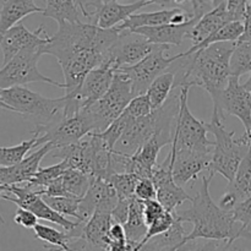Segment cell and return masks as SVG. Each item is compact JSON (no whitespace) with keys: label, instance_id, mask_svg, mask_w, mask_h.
I'll list each match as a JSON object with an SVG mask.
<instances>
[{"label":"cell","instance_id":"6da1fadb","mask_svg":"<svg viewBox=\"0 0 251 251\" xmlns=\"http://www.w3.org/2000/svg\"><path fill=\"white\" fill-rule=\"evenodd\" d=\"M237 42H218L189 55H180L169 66L176 74V88L200 86L216 100L227 86L230 58Z\"/></svg>","mask_w":251,"mask_h":251},{"label":"cell","instance_id":"7a4b0ae2","mask_svg":"<svg viewBox=\"0 0 251 251\" xmlns=\"http://www.w3.org/2000/svg\"><path fill=\"white\" fill-rule=\"evenodd\" d=\"M212 178L213 176L211 174L203 176L198 195L191 201V207L178 213L183 222L194 226L193 230L185 237L184 245L199 239L217 240L225 243L228 249L240 238V227L235 228L237 222L233 213L222 210L211 198L210 184Z\"/></svg>","mask_w":251,"mask_h":251},{"label":"cell","instance_id":"3957f363","mask_svg":"<svg viewBox=\"0 0 251 251\" xmlns=\"http://www.w3.org/2000/svg\"><path fill=\"white\" fill-rule=\"evenodd\" d=\"M0 100L6 110L14 112L33 123L36 127L54 124L64 118L66 96L60 98H47L29 90L26 86H12L0 90Z\"/></svg>","mask_w":251,"mask_h":251},{"label":"cell","instance_id":"277c9868","mask_svg":"<svg viewBox=\"0 0 251 251\" xmlns=\"http://www.w3.org/2000/svg\"><path fill=\"white\" fill-rule=\"evenodd\" d=\"M223 122L225 114L218 109H213L207 126L216 140L207 171L211 176L221 174L228 181H232L240 162L249 151L250 145L244 144L239 139L235 140L234 131H228Z\"/></svg>","mask_w":251,"mask_h":251},{"label":"cell","instance_id":"5b68a950","mask_svg":"<svg viewBox=\"0 0 251 251\" xmlns=\"http://www.w3.org/2000/svg\"><path fill=\"white\" fill-rule=\"evenodd\" d=\"M132 97L134 95L129 76L123 71L115 70L112 85L104 96L82 108L92 125V132L104 131L124 112Z\"/></svg>","mask_w":251,"mask_h":251},{"label":"cell","instance_id":"8992f818","mask_svg":"<svg viewBox=\"0 0 251 251\" xmlns=\"http://www.w3.org/2000/svg\"><path fill=\"white\" fill-rule=\"evenodd\" d=\"M190 88L188 86L180 87V104L174 123L173 142L171 146L174 150L208 154L215 142L207 139V124L196 119L189 109L188 97Z\"/></svg>","mask_w":251,"mask_h":251},{"label":"cell","instance_id":"52a82bcc","mask_svg":"<svg viewBox=\"0 0 251 251\" xmlns=\"http://www.w3.org/2000/svg\"><path fill=\"white\" fill-rule=\"evenodd\" d=\"M46 44L26 47L21 49L14 58L0 69V88L12 86H26L27 83H49L55 87L65 88V83H60L38 70V60L44 54Z\"/></svg>","mask_w":251,"mask_h":251},{"label":"cell","instance_id":"ba28073f","mask_svg":"<svg viewBox=\"0 0 251 251\" xmlns=\"http://www.w3.org/2000/svg\"><path fill=\"white\" fill-rule=\"evenodd\" d=\"M92 131L90 119L85 112L80 109L76 114L61 118L48 126L34 127L32 134L38 135L37 147L49 142L54 150L78 142Z\"/></svg>","mask_w":251,"mask_h":251},{"label":"cell","instance_id":"9c48e42d","mask_svg":"<svg viewBox=\"0 0 251 251\" xmlns=\"http://www.w3.org/2000/svg\"><path fill=\"white\" fill-rule=\"evenodd\" d=\"M169 48L171 47L166 46V44H157L156 48L141 61L134 64V65L117 69L129 76L134 97L146 93L152 81L162 73L168 70L169 66L179 58V54L173 56L164 55V53L169 50Z\"/></svg>","mask_w":251,"mask_h":251},{"label":"cell","instance_id":"30bf717a","mask_svg":"<svg viewBox=\"0 0 251 251\" xmlns=\"http://www.w3.org/2000/svg\"><path fill=\"white\" fill-rule=\"evenodd\" d=\"M5 193L12 194L14 196L4 194V196H2L4 200L10 201V202L15 203V205H17L19 207H24L32 211V212L38 217V220L48 221V222L54 223V225L60 226L64 230H71L74 229V228L77 227L80 223H82L78 222V221L77 222L69 221L65 216L60 215V213L56 212L54 208H51L50 206L46 202V200H44L43 196H42L41 194L32 190V189L24 185V184L6 185Z\"/></svg>","mask_w":251,"mask_h":251},{"label":"cell","instance_id":"8fae6325","mask_svg":"<svg viewBox=\"0 0 251 251\" xmlns=\"http://www.w3.org/2000/svg\"><path fill=\"white\" fill-rule=\"evenodd\" d=\"M239 78L230 75L225 90L213 100V109L237 117L244 125L245 134H248L251 129V92L240 83Z\"/></svg>","mask_w":251,"mask_h":251},{"label":"cell","instance_id":"7c38bea8","mask_svg":"<svg viewBox=\"0 0 251 251\" xmlns=\"http://www.w3.org/2000/svg\"><path fill=\"white\" fill-rule=\"evenodd\" d=\"M157 44L152 43L141 34L129 29H123L119 39L112 51V64L115 70L123 66H130L146 58Z\"/></svg>","mask_w":251,"mask_h":251},{"label":"cell","instance_id":"4fadbf2b","mask_svg":"<svg viewBox=\"0 0 251 251\" xmlns=\"http://www.w3.org/2000/svg\"><path fill=\"white\" fill-rule=\"evenodd\" d=\"M114 74L115 68L110 63L102 64L92 69L83 78L82 83L75 95L68 96V97L76 98L81 109L86 105L92 104L96 100L102 98L104 93L109 90L113 78H114Z\"/></svg>","mask_w":251,"mask_h":251},{"label":"cell","instance_id":"5bb4252c","mask_svg":"<svg viewBox=\"0 0 251 251\" xmlns=\"http://www.w3.org/2000/svg\"><path fill=\"white\" fill-rule=\"evenodd\" d=\"M118 200L119 198L117 191L109 181L93 176L87 193L80 200V213L83 222H86L97 210L109 212L112 215Z\"/></svg>","mask_w":251,"mask_h":251},{"label":"cell","instance_id":"9a60e30c","mask_svg":"<svg viewBox=\"0 0 251 251\" xmlns=\"http://www.w3.org/2000/svg\"><path fill=\"white\" fill-rule=\"evenodd\" d=\"M44 27L39 26L34 32H31L22 24H16L7 29L0 41V48L2 51V64H6L14 58L21 49L38 44H47L50 37L43 33Z\"/></svg>","mask_w":251,"mask_h":251},{"label":"cell","instance_id":"2e32d148","mask_svg":"<svg viewBox=\"0 0 251 251\" xmlns=\"http://www.w3.org/2000/svg\"><path fill=\"white\" fill-rule=\"evenodd\" d=\"M173 159V178L178 185L184 186L189 181H195L199 174L207 169L211 161V153H198V152L171 150Z\"/></svg>","mask_w":251,"mask_h":251},{"label":"cell","instance_id":"e0dca14e","mask_svg":"<svg viewBox=\"0 0 251 251\" xmlns=\"http://www.w3.org/2000/svg\"><path fill=\"white\" fill-rule=\"evenodd\" d=\"M53 150L49 142L42 145L37 151L25 157L21 162L10 167H0V184L12 185V184H24L31 180L34 174L38 172L42 159Z\"/></svg>","mask_w":251,"mask_h":251},{"label":"cell","instance_id":"ac0fdd59","mask_svg":"<svg viewBox=\"0 0 251 251\" xmlns=\"http://www.w3.org/2000/svg\"><path fill=\"white\" fill-rule=\"evenodd\" d=\"M151 4V0H136L131 4H120L119 0H109L105 2L93 4L91 6L96 7L93 11L95 24L102 28H112L119 24H123L137 10Z\"/></svg>","mask_w":251,"mask_h":251},{"label":"cell","instance_id":"d6986e66","mask_svg":"<svg viewBox=\"0 0 251 251\" xmlns=\"http://www.w3.org/2000/svg\"><path fill=\"white\" fill-rule=\"evenodd\" d=\"M198 17H191L188 21L183 24H164L158 26L150 27H139V28L132 29L137 34H141L145 38L154 44H166V46H181L183 41L188 38L189 32L194 27V25L198 22Z\"/></svg>","mask_w":251,"mask_h":251},{"label":"cell","instance_id":"ffe728a7","mask_svg":"<svg viewBox=\"0 0 251 251\" xmlns=\"http://www.w3.org/2000/svg\"><path fill=\"white\" fill-rule=\"evenodd\" d=\"M112 225L113 221L109 212L95 211V213L83 223L82 233L78 239L85 242L86 249L108 250L109 228Z\"/></svg>","mask_w":251,"mask_h":251},{"label":"cell","instance_id":"44dd1931","mask_svg":"<svg viewBox=\"0 0 251 251\" xmlns=\"http://www.w3.org/2000/svg\"><path fill=\"white\" fill-rule=\"evenodd\" d=\"M230 21H233V19L228 12L226 2H223V4L211 9L198 20V22L189 32L188 38L193 41V44H199L203 39L207 38L210 34H212L213 32L220 29L221 27Z\"/></svg>","mask_w":251,"mask_h":251},{"label":"cell","instance_id":"7402d4cb","mask_svg":"<svg viewBox=\"0 0 251 251\" xmlns=\"http://www.w3.org/2000/svg\"><path fill=\"white\" fill-rule=\"evenodd\" d=\"M43 10L36 5L34 0H5L0 10V41L5 32L24 17L37 12L43 14Z\"/></svg>","mask_w":251,"mask_h":251},{"label":"cell","instance_id":"603a6c76","mask_svg":"<svg viewBox=\"0 0 251 251\" xmlns=\"http://www.w3.org/2000/svg\"><path fill=\"white\" fill-rule=\"evenodd\" d=\"M124 228L127 243L131 248V251H135V248L144 239L147 233V225L144 215V201L137 199L136 196L130 202L129 215Z\"/></svg>","mask_w":251,"mask_h":251},{"label":"cell","instance_id":"cb8c5ba5","mask_svg":"<svg viewBox=\"0 0 251 251\" xmlns=\"http://www.w3.org/2000/svg\"><path fill=\"white\" fill-rule=\"evenodd\" d=\"M183 221L179 218L178 213L176 215L173 225L171 226L168 230H166L162 234L156 235L152 239H150L142 249L145 250H181L185 243V237L188 234L183 227Z\"/></svg>","mask_w":251,"mask_h":251},{"label":"cell","instance_id":"d4e9b609","mask_svg":"<svg viewBox=\"0 0 251 251\" xmlns=\"http://www.w3.org/2000/svg\"><path fill=\"white\" fill-rule=\"evenodd\" d=\"M183 9L173 7V9H162L153 12H142V14H132L129 19L125 20L122 25H118L122 29H129L132 31L139 27H150L158 26V25L169 24L173 20L176 12L181 11Z\"/></svg>","mask_w":251,"mask_h":251},{"label":"cell","instance_id":"484cf974","mask_svg":"<svg viewBox=\"0 0 251 251\" xmlns=\"http://www.w3.org/2000/svg\"><path fill=\"white\" fill-rule=\"evenodd\" d=\"M174 90H176V74L168 68V70L162 73L152 81L146 91L152 109L154 110L162 107Z\"/></svg>","mask_w":251,"mask_h":251},{"label":"cell","instance_id":"4316f807","mask_svg":"<svg viewBox=\"0 0 251 251\" xmlns=\"http://www.w3.org/2000/svg\"><path fill=\"white\" fill-rule=\"evenodd\" d=\"M243 31H244V21H230L221 27L220 29L213 32L212 34H210L207 38H205L199 44H193L191 48H189L184 53H180V55H189V54L198 51L199 49H202L210 44L218 43V42H238L243 34Z\"/></svg>","mask_w":251,"mask_h":251},{"label":"cell","instance_id":"83f0119b","mask_svg":"<svg viewBox=\"0 0 251 251\" xmlns=\"http://www.w3.org/2000/svg\"><path fill=\"white\" fill-rule=\"evenodd\" d=\"M156 199L169 212H174L178 206L183 205L186 201H193V198L184 190L183 186L178 185L174 179L157 186Z\"/></svg>","mask_w":251,"mask_h":251},{"label":"cell","instance_id":"f1b7e54d","mask_svg":"<svg viewBox=\"0 0 251 251\" xmlns=\"http://www.w3.org/2000/svg\"><path fill=\"white\" fill-rule=\"evenodd\" d=\"M227 190L232 191L235 194L239 201L242 202L243 200L250 196L251 194V144L249 147V151L244 156V158L240 162L239 167L237 169L234 178L232 181H229L227 186Z\"/></svg>","mask_w":251,"mask_h":251},{"label":"cell","instance_id":"f546056e","mask_svg":"<svg viewBox=\"0 0 251 251\" xmlns=\"http://www.w3.org/2000/svg\"><path fill=\"white\" fill-rule=\"evenodd\" d=\"M46 7L43 10L44 17H50L58 24L64 21L77 22L80 20L78 6L75 0H44Z\"/></svg>","mask_w":251,"mask_h":251},{"label":"cell","instance_id":"4dcf8cb0","mask_svg":"<svg viewBox=\"0 0 251 251\" xmlns=\"http://www.w3.org/2000/svg\"><path fill=\"white\" fill-rule=\"evenodd\" d=\"M92 178V176L83 173V172L78 171V169L69 168L61 176L65 196L82 199L85 194L87 193L88 188H90Z\"/></svg>","mask_w":251,"mask_h":251},{"label":"cell","instance_id":"1f68e13d","mask_svg":"<svg viewBox=\"0 0 251 251\" xmlns=\"http://www.w3.org/2000/svg\"><path fill=\"white\" fill-rule=\"evenodd\" d=\"M68 169V162L61 159V162L53 164V166L46 167V168H39L38 172L33 176V178L29 181H27V183H24V185L28 186L29 189L37 191V193H41L48 184H50L56 178L63 176Z\"/></svg>","mask_w":251,"mask_h":251},{"label":"cell","instance_id":"d6a6232c","mask_svg":"<svg viewBox=\"0 0 251 251\" xmlns=\"http://www.w3.org/2000/svg\"><path fill=\"white\" fill-rule=\"evenodd\" d=\"M33 232L37 239L47 243V244H49L50 247L59 248V249L64 251L71 250L70 243L73 242L74 238L69 230H66V232H60V230H56L54 229V228L48 227V226L37 223L36 227L33 228Z\"/></svg>","mask_w":251,"mask_h":251},{"label":"cell","instance_id":"836d02e7","mask_svg":"<svg viewBox=\"0 0 251 251\" xmlns=\"http://www.w3.org/2000/svg\"><path fill=\"white\" fill-rule=\"evenodd\" d=\"M38 135L32 134V137L27 141L10 147H0V167H10L21 162L31 150L37 147Z\"/></svg>","mask_w":251,"mask_h":251},{"label":"cell","instance_id":"e575fe53","mask_svg":"<svg viewBox=\"0 0 251 251\" xmlns=\"http://www.w3.org/2000/svg\"><path fill=\"white\" fill-rule=\"evenodd\" d=\"M232 75L243 76L251 73V42H237L230 58Z\"/></svg>","mask_w":251,"mask_h":251},{"label":"cell","instance_id":"d590c367","mask_svg":"<svg viewBox=\"0 0 251 251\" xmlns=\"http://www.w3.org/2000/svg\"><path fill=\"white\" fill-rule=\"evenodd\" d=\"M46 202L50 206L51 208L59 212L63 216H69L74 217L78 222H83L80 213V200L81 199L73 198V196H46L42 195Z\"/></svg>","mask_w":251,"mask_h":251},{"label":"cell","instance_id":"8d00e7d4","mask_svg":"<svg viewBox=\"0 0 251 251\" xmlns=\"http://www.w3.org/2000/svg\"><path fill=\"white\" fill-rule=\"evenodd\" d=\"M140 176L130 172H117L107 179L115 189L119 199H131L135 196V189L140 180Z\"/></svg>","mask_w":251,"mask_h":251},{"label":"cell","instance_id":"74e56055","mask_svg":"<svg viewBox=\"0 0 251 251\" xmlns=\"http://www.w3.org/2000/svg\"><path fill=\"white\" fill-rule=\"evenodd\" d=\"M176 211H174V212L166 211L161 217H158L157 220H154L151 225H149L146 235H145L144 239L137 244V247L135 248V251L141 250L142 248H144V245L146 244L150 239H152V238L156 237V235H159L162 234V233L166 232V230H168L169 228H171V226L173 225L174 220H176Z\"/></svg>","mask_w":251,"mask_h":251},{"label":"cell","instance_id":"f35d334b","mask_svg":"<svg viewBox=\"0 0 251 251\" xmlns=\"http://www.w3.org/2000/svg\"><path fill=\"white\" fill-rule=\"evenodd\" d=\"M235 222L240 223V238L251 240V194L233 210Z\"/></svg>","mask_w":251,"mask_h":251},{"label":"cell","instance_id":"ab89813d","mask_svg":"<svg viewBox=\"0 0 251 251\" xmlns=\"http://www.w3.org/2000/svg\"><path fill=\"white\" fill-rule=\"evenodd\" d=\"M152 110L153 109H152L149 97H147L146 93H144V95L132 97V100H130L129 104L124 109V113H126L129 117L141 118L145 115H149Z\"/></svg>","mask_w":251,"mask_h":251},{"label":"cell","instance_id":"60d3db41","mask_svg":"<svg viewBox=\"0 0 251 251\" xmlns=\"http://www.w3.org/2000/svg\"><path fill=\"white\" fill-rule=\"evenodd\" d=\"M135 196L142 201L157 198V186L152 178H141L135 189Z\"/></svg>","mask_w":251,"mask_h":251},{"label":"cell","instance_id":"b9f144b4","mask_svg":"<svg viewBox=\"0 0 251 251\" xmlns=\"http://www.w3.org/2000/svg\"><path fill=\"white\" fill-rule=\"evenodd\" d=\"M164 212H166V208L163 207V205H162L157 199L144 201V215L147 227H149V225H151L154 220L161 217Z\"/></svg>","mask_w":251,"mask_h":251},{"label":"cell","instance_id":"7bdbcfd3","mask_svg":"<svg viewBox=\"0 0 251 251\" xmlns=\"http://www.w3.org/2000/svg\"><path fill=\"white\" fill-rule=\"evenodd\" d=\"M248 0H226V6L233 21H244L248 12Z\"/></svg>","mask_w":251,"mask_h":251},{"label":"cell","instance_id":"ee69618b","mask_svg":"<svg viewBox=\"0 0 251 251\" xmlns=\"http://www.w3.org/2000/svg\"><path fill=\"white\" fill-rule=\"evenodd\" d=\"M14 222L21 227L27 228V229H33L38 223V217L32 211L24 207H19L14 216Z\"/></svg>","mask_w":251,"mask_h":251},{"label":"cell","instance_id":"f6af8a7d","mask_svg":"<svg viewBox=\"0 0 251 251\" xmlns=\"http://www.w3.org/2000/svg\"><path fill=\"white\" fill-rule=\"evenodd\" d=\"M135 198V196H134ZM131 199H119L115 205V207L112 211V221L113 223H120V225L124 226L125 222L127 220V215H129V208H130V202H131Z\"/></svg>","mask_w":251,"mask_h":251},{"label":"cell","instance_id":"bcb514c9","mask_svg":"<svg viewBox=\"0 0 251 251\" xmlns=\"http://www.w3.org/2000/svg\"><path fill=\"white\" fill-rule=\"evenodd\" d=\"M239 202H240L239 199L235 196V194L226 189L225 194L221 196L220 203H218V205H220V207L222 208V210L227 211V212H233L235 206H237Z\"/></svg>","mask_w":251,"mask_h":251},{"label":"cell","instance_id":"7dc6e473","mask_svg":"<svg viewBox=\"0 0 251 251\" xmlns=\"http://www.w3.org/2000/svg\"><path fill=\"white\" fill-rule=\"evenodd\" d=\"M238 42H251V9L248 7L247 16L244 19V31Z\"/></svg>","mask_w":251,"mask_h":251},{"label":"cell","instance_id":"c3c4849f","mask_svg":"<svg viewBox=\"0 0 251 251\" xmlns=\"http://www.w3.org/2000/svg\"><path fill=\"white\" fill-rule=\"evenodd\" d=\"M75 1H76V4H77L78 9H80L81 14H82L83 16L87 17V19H93V12L87 11V9H86L83 0H75Z\"/></svg>","mask_w":251,"mask_h":251},{"label":"cell","instance_id":"681fc988","mask_svg":"<svg viewBox=\"0 0 251 251\" xmlns=\"http://www.w3.org/2000/svg\"><path fill=\"white\" fill-rule=\"evenodd\" d=\"M239 140H240V141H242V142H244V144L250 145V144H251V129H250V131L248 132V134L243 135V136L240 137Z\"/></svg>","mask_w":251,"mask_h":251},{"label":"cell","instance_id":"f907efd6","mask_svg":"<svg viewBox=\"0 0 251 251\" xmlns=\"http://www.w3.org/2000/svg\"><path fill=\"white\" fill-rule=\"evenodd\" d=\"M105 1H109V0H83L85 2V6H91L93 4H98V2H105Z\"/></svg>","mask_w":251,"mask_h":251},{"label":"cell","instance_id":"816d5d0a","mask_svg":"<svg viewBox=\"0 0 251 251\" xmlns=\"http://www.w3.org/2000/svg\"><path fill=\"white\" fill-rule=\"evenodd\" d=\"M210 1H211V4H212V6L216 7V6H218V5L226 2V0H210Z\"/></svg>","mask_w":251,"mask_h":251},{"label":"cell","instance_id":"f5cc1de1","mask_svg":"<svg viewBox=\"0 0 251 251\" xmlns=\"http://www.w3.org/2000/svg\"><path fill=\"white\" fill-rule=\"evenodd\" d=\"M244 87L247 88V90L249 91V92H251V73H250L249 78H248V81H247V82L244 83Z\"/></svg>","mask_w":251,"mask_h":251},{"label":"cell","instance_id":"db71d44e","mask_svg":"<svg viewBox=\"0 0 251 251\" xmlns=\"http://www.w3.org/2000/svg\"><path fill=\"white\" fill-rule=\"evenodd\" d=\"M0 90H1V88H0ZM0 108H1V109H5V110H6V105H5L4 103L1 102V100H0Z\"/></svg>","mask_w":251,"mask_h":251},{"label":"cell","instance_id":"11a10c76","mask_svg":"<svg viewBox=\"0 0 251 251\" xmlns=\"http://www.w3.org/2000/svg\"><path fill=\"white\" fill-rule=\"evenodd\" d=\"M2 225H5V222H4V218H2L1 213H0V226H2Z\"/></svg>","mask_w":251,"mask_h":251},{"label":"cell","instance_id":"9f6ffc18","mask_svg":"<svg viewBox=\"0 0 251 251\" xmlns=\"http://www.w3.org/2000/svg\"><path fill=\"white\" fill-rule=\"evenodd\" d=\"M248 1H249V5H248V7H249V9H251V0H248Z\"/></svg>","mask_w":251,"mask_h":251}]
</instances>
